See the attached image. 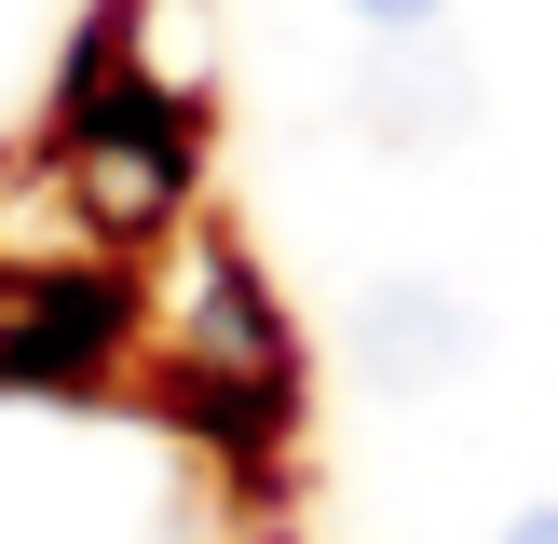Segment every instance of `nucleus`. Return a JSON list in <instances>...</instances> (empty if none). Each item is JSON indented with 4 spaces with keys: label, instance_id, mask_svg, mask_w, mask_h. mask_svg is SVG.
<instances>
[{
    "label": "nucleus",
    "instance_id": "2",
    "mask_svg": "<svg viewBox=\"0 0 558 544\" xmlns=\"http://www.w3.org/2000/svg\"><path fill=\"white\" fill-rule=\"evenodd\" d=\"M354 354H368L381 395H436V381H463V354H477V313H463L450 286H381L368 326H354Z\"/></svg>",
    "mask_w": 558,
    "mask_h": 544
},
{
    "label": "nucleus",
    "instance_id": "3",
    "mask_svg": "<svg viewBox=\"0 0 558 544\" xmlns=\"http://www.w3.org/2000/svg\"><path fill=\"white\" fill-rule=\"evenodd\" d=\"M341 14H354V27H436L450 0H341Z\"/></svg>",
    "mask_w": 558,
    "mask_h": 544
},
{
    "label": "nucleus",
    "instance_id": "4",
    "mask_svg": "<svg viewBox=\"0 0 558 544\" xmlns=\"http://www.w3.org/2000/svg\"><path fill=\"white\" fill-rule=\"evenodd\" d=\"M505 544H558V504H532V517H518V531Z\"/></svg>",
    "mask_w": 558,
    "mask_h": 544
},
{
    "label": "nucleus",
    "instance_id": "1",
    "mask_svg": "<svg viewBox=\"0 0 558 544\" xmlns=\"http://www.w3.org/2000/svg\"><path fill=\"white\" fill-rule=\"evenodd\" d=\"M354 123L368 136H450L463 123V69H450V41L436 27H368V69H354Z\"/></svg>",
    "mask_w": 558,
    "mask_h": 544
}]
</instances>
